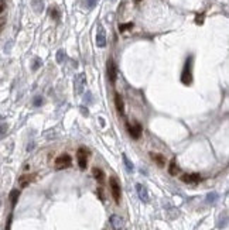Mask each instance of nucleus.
<instances>
[{
  "label": "nucleus",
  "instance_id": "nucleus-21",
  "mask_svg": "<svg viewBox=\"0 0 229 230\" xmlns=\"http://www.w3.org/2000/svg\"><path fill=\"white\" fill-rule=\"evenodd\" d=\"M64 58H65L64 49H60V51L57 52V62H58V64H62V62H64Z\"/></svg>",
  "mask_w": 229,
  "mask_h": 230
},
{
  "label": "nucleus",
  "instance_id": "nucleus-14",
  "mask_svg": "<svg viewBox=\"0 0 229 230\" xmlns=\"http://www.w3.org/2000/svg\"><path fill=\"white\" fill-rule=\"evenodd\" d=\"M150 155H151L153 161H156V163H157V165H159V167H164L165 160H164V157H163L161 154H154V153H151Z\"/></svg>",
  "mask_w": 229,
  "mask_h": 230
},
{
  "label": "nucleus",
  "instance_id": "nucleus-33",
  "mask_svg": "<svg viewBox=\"0 0 229 230\" xmlns=\"http://www.w3.org/2000/svg\"><path fill=\"white\" fill-rule=\"evenodd\" d=\"M136 2H140V0H136Z\"/></svg>",
  "mask_w": 229,
  "mask_h": 230
},
{
  "label": "nucleus",
  "instance_id": "nucleus-9",
  "mask_svg": "<svg viewBox=\"0 0 229 230\" xmlns=\"http://www.w3.org/2000/svg\"><path fill=\"white\" fill-rule=\"evenodd\" d=\"M127 130H129V134H130L131 138H135V140H137V138H140L141 136V131H143V129H141L140 124H135V126H130V124H127Z\"/></svg>",
  "mask_w": 229,
  "mask_h": 230
},
{
  "label": "nucleus",
  "instance_id": "nucleus-27",
  "mask_svg": "<svg viewBox=\"0 0 229 230\" xmlns=\"http://www.w3.org/2000/svg\"><path fill=\"white\" fill-rule=\"evenodd\" d=\"M41 103H43V99H41L40 96H37V98L34 99V106H40Z\"/></svg>",
  "mask_w": 229,
  "mask_h": 230
},
{
  "label": "nucleus",
  "instance_id": "nucleus-7",
  "mask_svg": "<svg viewBox=\"0 0 229 230\" xmlns=\"http://www.w3.org/2000/svg\"><path fill=\"white\" fill-rule=\"evenodd\" d=\"M116 65H115V62H113V59H107V78H109L110 83L112 85H115V82H116Z\"/></svg>",
  "mask_w": 229,
  "mask_h": 230
},
{
  "label": "nucleus",
  "instance_id": "nucleus-12",
  "mask_svg": "<svg viewBox=\"0 0 229 230\" xmlns=\"http://www.w3.org/2000/svg\"><path fill=\"white\" fill-rule=\"evenodd\" d=\"M115 104H116V109L120 114L125 113V103H123V99L119 93H115Z\"/></svg>",
  "mask_w": 229,
  "mask_h": 230
},
{
  "label": "nucleus",
  "instance_id": "nucleus-11",
  "mask_svg": "<svg viewBox=\"0 0 229 230\" xmlns=\"http://www.w3.org/2000/svg\"><path fill=\"white\" fill-rule=\"evenodd\" d=\"M110 224H112L113 230H123V219L119 215L110 216Z\"/></svg>",
  "mask_w": 229,
  "mask_h": 230
},
{
  "label": "nucleus",
  "instance_id": "nucleus-19",
  "mask_svg": "<svg viewBox=\"0 0 229 230\" xmlns=\"http://www.w3.org/2000/svg\"><path fill=\"white\" fill-rule=\"evenodd\" d=\"M218 198H219V196H218L217 192L208 193V195H207V203H211V205H212V203H215L218 200Z\"/></svg>",
  "mask_w": 229,
  "mask_h": 230
},
{
  "label": "nucleus",
  "instance_id": "nucleus-23",
  "mask_svg": "<svg viewBox=\"0 0 229 230\" xmlns=\"http://www.w3.org/2000/svg\"><path fill=\"white\" fill-rule=\"evenodd\" d=\"M133 27V23H127V24H122V25H119V31L120 33H123V31H126L127 28H131Z\"/></svg>",
  "mask_w": 229,
  "mask_h": 230
},
{
  "label": "nucleus",
  "instance_id": "nucleus-1",
  "mask_svg": "<svg viewBox=\"0 0 229 230\" xmlns=\"http://www.w3.org/2000/svg\"><path fill=\"white\" fill-rule=\"evenodd\" d=\"M191 67H193V57H188L184 64V68H183V74H181V82L184 85H189L191 80H193V72H191Z\"/></svg>",
  "mask_w": 229,
  "mask_h": 230
},
{
  "label": "nucleus",
  "instance_id": "nucleus-13",
  "mask_svg": "<svg viewBox=\"0 0 229 230\" xmlns=\"http://www.w3.org/2000/svg\"><path fill=\"white\" fill-rule=\"evenodd\" d=\"M34 177H36L34 174H33V175H23V177H20V178H18V184H20V186H21V188H26V186H27V185L34 179Z\"/></svg>",
  "mask_w": 229,
  "mask_h": 230
},
{
  "label": "nucleus",
  "instance_id": "nucleus-2",
  "mask_svg": "<svg viewBox=\"0 0 229 230\" xmlns=\"http://www.w3.org/2000/svg\"><path fill=\"white\" fill-rule=\"evenodd\" d=\"M86 86V76L85 74H78L75 75V79H74V92L75 95H81L83 92Z\"/></svg>",
  "mask_w": 229,
  "mask_h": 230
},
{
  "label": "nucleus",
  "instance_id": "nucleus-3",
  "mask_svg": "<svg viewBox=\"0 0 229 230\" xmlns=\"http://www.w3.org/2000/svg\"><path fill=\"white\" fill-rule=\"evenodd\" d=\"M109 184H110V191H112V196H113V199H115V202L120 203L122 191H120V185H119V182H117V179L113 177V178H110Z\"/></svg>",
  "mask_w": 229,
  "mask_h": 230
},
{
  "label": "nucleus",
  "instance_id": "nucleus-15",
  "mask_svg": "<svg viewBox=\"0 0 229 230\" xmlns=\"http://www.w3.org/2000/svg\"><path fill=\"white\" fill-rule=\"evenodd\" d=\"M92 174H93V177L98 179L99 182H103V179H105V172L102 171L101 168H93V169H92Z\"/></svg>",
  "mask_w": 229,
  "mask_h": 230
},
{
  "label": "nucleus",
  "instance_id": "nucleus-17",
  "mask_svg": "<svg viewBox=\"0 0 229 230\" xmlns=\"http://www.w3.org/2000/svg\"><path fill=\"white\" fill-rule=\"evenodd\" d=\"M31 6L34 7V10H36L37 13H41L44 10V2L43 0H33Z\"/></svg>",
  "mask_w": 229,
  "mask_h": 230
},
{
  "label": "nucleus",
  "instance_id": "nucleus-16",
  "mask_svg": "<svg viewBox=\"0 0 229 230\" xmlns=\"http://www.w3.org/2000/svg\"><path fill=\"white\" fill-rule=\"evenodd\" d=\"M18 196H20V191H17V189H13L12 192H10V202H12V206H13V208H14V206H16V203H17Z\"/></svg>",
  "mask_w": 229,
  "mask_h": 230
},
{
  "label": "nucleus",
  "instance_id": "nucleus-24",
  "mask_svg": "<svg viewBox=\"0 0 229 230\" xmlns=\"http://www.w3.org/2000/svg\"><path fill=\"white\" fill-rule=\"evenodd\" d=\"M43 64L41 62V59L40 58H34V64H33V71H37L38 68H40V65Z\"/></svg>",
  "mask_w": 229,
  "mask_h": 230
},
{
  "label": "nucleus",
  "instance_id": "nucleus-31",
  "mask_svg": "<svg viewBox=\"0 0 229 230\" xmlns=\"http://www.w3.org/2000/svg\"><path fill=\"white\" fill-rule=\"evenodd\" d=\"M4 23H6V19H4V17H2V19H0V31L3 30V27H4Z\"/></svg>",
  "mask_w": 229,
  "mask_h": 230
},
{
  "label": "nucleus",
  "instance_id": "nucleus-28",
  "mask_svg": "<svg viewBox=\"0 0 229 230\" xmlns=\"http://www.w3.org/2000/svg\"><path fill=\"white\" fill-rule=\"evenodd\" d=\"M86 100H88V103H92V102H93V100H92V93H91V92H88V93L85 95V102H86Z\"/></svg>",
  "mask_w": 229,
  "mask_h": 230
},
{
  "label": "nucleus",
  "instance_id": "nucleus-25",
  "mask_svg": "<svg viewBox=\"0 0 229 230\" xmlns=\"http://www.w3.org/2000/svg\"><path fill=\"white\" fill-rule=\"evenodd\" d=\"M85 4L88 9H93L96 6V0H85Z\"/></svg>",
  "mask_w": 229,
  "mask_h": 230
},
{
  "label": "nucleus",
  "instance_id": "nucleus-34",
  "mask_svg": "<svg viewBox=\"0 0 229 230\" xmlns=\"http://www.w3.org/2000/svg\"><path fill=\"white\" fill-rule=\"evenodd\" d=\"M112 2H115V0H112Z\"/></svg>",
  "mask_w": 229,
  "mask_h": 230
},
{
  "label": "nucleus",
  "instance_id": "nucleus-5",
  "mask_svg": "<svg viewBox=\"0 0 229 230\" xmlns=\"http://www.w3.org/2000/svg\"><path fill=\"white\" fill-rule=\"evenodd\" d=\"M71 164H72V158H71L68 154H64V155H60L58 158L55 160V168L57 169L68 168Z\"/></svg>",
  "mask_w": 229,
  "mask_h": 230
},
{
  "label": "nucleus",
  "instance_id": "nucleus-10",
  "mask_svg": "<svg viewBox=\"0 0 229 230\" xmlns=\"http://www.w3.org/2000/svg\"><path fill=\"white\" fill-rule=\"evenodd\" d=\"M181 181L185 184H198L201 181V175L199 174H184L181 177Z\"/></svg>",
  "mask_w": 229,
  "mask_h": 230
},
{
  "label": "nucleus",
  "instance_id": "nucleus-20",
  "mask_svg": "<svg viewBox=\"0 0 229 230\" xmlns=\"http://www.w3.org/2000/svg\"><path fill=\"white\" fill-rule=\"evenodd\" d=\"M168 172H170L171 175H177L178 167H177V164H175V160H173V161L170 163V168H168Z\"/></svg>",
  "mask_w": 229,
  "mask_h": 230
},
{
  "label": "nucleus",
  "instance_id": "nucleus-29",
  "mask_svg": "<svg viewBox=\"0 0 229 230\" xmlns=\"http://www.w3.org/2000/svg\"><path fill=\"white\" fill-rule=\"evenodd\" d=\"M6 130H7L6 124H0V136H3L4 133H6Z\"/></svg>",
  "mask_w": 229,
  "mask_h": 230
},
{
  "label": "nucleus",
  "instance_id": "nucleus-6",
  "mask_svg": "<svg viewBox=\"0 0 229 230\" xmlns=\"http://www.w3.org/2000/svg\"><path fill=\"white\" fill-rule=\"evenodd\" d=\"M96 45L99 48H103L106 45V33L102 24H98V31H96Z\"/></svg>",
  "mask_w": 229,
  "mask_h": 230
},
{
  "label": "nucleus",
  "instance_id": "nucleus-22",
  "mask_svg": "<svg viewBox=\"0 0 229 230\" xmlns=\"http://www.w3.org/2000/svg\"><path fill=\"white\" fill-rule=\"evenodd\" d=\"M50 16H51L52 19H55V20L60 19V13H58V10L55 9V7H51V9H50Z\"/></svg>",
  "mask_w": 229,
  "mask_h": 230
},
{
  "label": "nucleus",
  "instance_id": "nucleus-30",
  "mask_svg": "<svg viewBox=\"0 0 229 230\" xmlns=\"http://www.w3.org/2000/svg\"><path fill=\"white\" fill-rule=\"evenodd\" d=\"M4 9H6V3H4V0H0V14L4 12Z\"/></svg>",
  "mask_w": 229,
  "mask_h": 230
},
{
  "label": "nucleus",
  "instance_id": "nucleus-18",
  "mask_svg": "<svg viewBox=\"0 0 229 230\" xmlns=\"http://www.w3.org/2000/svg\"><path fill=\"white\" fill-rule=\"evenodd\" d=\"M122 158H123V163H125V167H126V169H127V172H133L135 165H133V163H131V161L127 158V155H126V154H123Z\"/></svg>",
  "mask_w": 229,
  "mask_h": 230
},
{
  "label": "nucleus",
  "instance_id": "nucleus-26",
  "mask_svg": "<svg viewBox=\"0 0 229 230\" xmlns=\"http://www.w3.org/2000/svg\"><path fill=\"white\" fill-rule=\"evenodd\" d=\"M12 220H13V215H9L7 223H6V230H10V227H12Z\"/></svg>",
  "mask_w": 229,
  "mask_h": 230
},
{
  "label": "nucleus",
  "instance_id": "nucleus-4",
  "mask_svg": "<svg viewBox=\"0 0 229 230\" xmlns=\"http://www.w3.org/2000/svg\"><path fill=\"white\" fill-rule=\"evenodd\" d=\"M76 158H78V165H79V168L85 169L86 165H88V151H86V148H83V147L78 148Z\"/></svg>",
  "mask_w": 229,
  "mask_h": 230
},
{
  "label": "nucleus",
  "instance_id": "nucleus-32",
  "mask_svg": "<svg viewBox=\"0 0 229 230\" xmlns=\"http://www.w3.org/2000/svg\"><path fill=\"white\" fill-rule=\"evenodd\" d=\"M81 109H82V113L85 114V116H88V113H89V112H88V110H85V108H83V106H82V108H81Z\"/></svg>",
  "mask_w": 229,
  "mask_h": 230
},
{
  "label": "nucleus",
  "instance_id": "nucleus-8",
  "mask_svg": "<svg viewBox=\"0 0 229 230\" xmlns=\"http://www.w3.org/2000/svg\"><path fill=\"white\" fill-rule=\"evenodd\" d=\"M136 191H137V195H139V198H140V200H143L144 203L149 202V200H150L149 191H147V188L144 186V185L137 184V185H136Z\"/></svg>",
  "mask_w": 229,
  "mask_h": 230
}]
</instances>
